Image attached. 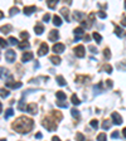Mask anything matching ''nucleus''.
Listing matches in <instances>:
<instances>
[{
	"mask_svg": "<svg viewBox=\"0 0 126 141\" xmlns=\"http://www.w3.org/2000/svg\"><path fill=\"white\" fill-rule=\"evenodd\" d=\"M33 126H34L33 120L27 116H20L13 122V128L19 134H28L29 131H32Z\"/></svg>",
	"mask_w": 126,
	"mask_h": 141,
	"instance_id": "obj_1",
	"label": "nucleus"
},
{
	"mask_svg": "<svg viewBox=\"0 0 126 141\" xmlns=\"http://www.w3.org/2000/svg\"><path fill=\"white\" fill-rule=\"evenodd\" d=\"M57 120L53 118V117H46L43 121H42V125L47 128L48 131H56L57 130Z\"/></svg>",
	"mask_w": 126,
	"mask_h": 141,
	"instance_id": "obj_2",
	"label": "nucleus"
},
{
	"mask_svg": "<svg viewBox=\"0 0 126 141\" xmlns=\"http://www.w3.org/2000/svg\"><path fill=\"white\" fill-rule=\"evenodd\" d=\"M75 50V54L78 57V58H83L85 57V54H86V49L83 46H77V47L73 49Z\"/></svg>",
	"mask_w": 126,
	"mask_h": 141,
	"instance_id": "obj_3",
	"label": "nucleus"
},
{
	"mask_svg": "<svg viewBox=\"0 0 126 141\" xmlns=\"http://www.w3.org/2000/svg\"><path fill=\"white\" fill-rule=\"evenodd\" d=\"M48 50H49V48H48L47 43H42V44H40V47H39V50H38V56H39V57L46 56V54L48 53Z\"/></svg>",
	"mask_w": 126,
	"mask_h": 141,
	"instance_id": "obj_4",
	"label": "nucleus"
},
{
	"mask_svg": "<svg viewBox=\"0 0 126 141\" xmlns=\"http://www.w3.org/2000/svg\"><path fill=\"white\" fill-rule=\"evenodd\" d=\"M25 111L29 112L30 115H37V112H38V106H37L35 103H29L28 106H25Z\"/></svg>",
	"mask_w": 126,
	"mask_h": 141,
	"instance_id": "obj_5",
	"label": "nucleus"
},
{
	"mask_svg": "<svg viewBox=\"0 0 126 141\" xmlns=\"http://www.w3.org/2000/svg\"><path fill=\"white\" fill-rule=\"evenodd\" d=\"M111 118H112V121H113L115 125H121V124H122V117H121L117 112H112Z\"/></svg>",
	"mask_w": 126,
	"mask_h": 141,
	"instance_id": "obj_6",
	"label": "nucleus"
},
{
	"mask_svg": "<svg viewBox=\"0 0 126 141\" xmlns=\"http://www.w3.org/2000/svg\"><path fill=\"white\" fill-rule=\"evenodd\" d=\"M5 58H6V61L9 63H13L14 61H15V58H16V54H15V52L14 50H8L6 52V54H5Z\"/></svg>",
	"mask_w": 126,
	"mask_h": 141,
	"instance_id": "obj_7",
	"label": "nucleus"
},
{
	"mask_svg": "<svg viewBox=\"0 0 126 141\" xmlns=\"http://www.w3.org/2000/svg\"><path fill=\"white\" fill-rule=\"evenodd\" d=\"M12 77L9 69L4 68V67H0V78H4V79H9Z\"/></svg>",
	"mask_w": 126,
	"mask_h": 141,
	"instance_id": "obj_8",
	"label": "nucleus"
},
{
	"mask_svg": "<svg viewBox=\"0 0 126 141\" xmlns=\"http://www.w3.org/2000/svg\"><path fill=\"white\" fill-rule=\"evenodd\" d=\"M23 12H24V14L27 16H30L34 12H37V6H34V5H32V6H25Z\"/></svg>",
	"mask_w": 126,
	"mask_h": 141,
	"instance_id": "obj_9",
	"label": "nucleus"
},
{
	"mask_svg": "<svg viewBox=\"0 0 126 141\" xmlns=\"http://www.w3.org/2000/svg\"><path fill=\"white\" fill-rule=\"evenodd\" d=\"M58 38H59V33H58V30H57V29L50 30V33H49V40L56 42V40H58Z\"/></svg>",
	"mask_w": 126,
	"mask_h": 141,
	"instance_id": "obj_10",
	"label": "nucleus"
},
{
	"mask_svg": "<svg viewBox=\"0 0 126 141\" xmlns=\"http://www.w3.org/2000/svg\"><path fill=\"white\" fill-rule=\"evenodd\" d=\"M6 87L13 88V90L20 88V87H22V82H13V81H9V82H6Z\"/></svg>",
	"mask_w": 126,
	"mask_h": 141,
	"instance_id": "obj_11",
	"label": "nucleus"
},
{
	"mask_svg": "<svg viewBox=\"0 0 126 141\" xmlns=\"http://www.w3.org/2000/svg\"><path fill=\"white\" fill-rule=\"evenodd\" d=\"M52 50H53L54 53H62L63 50H64V44H62V43H57V44L53 46Z\"/></svg>",
	"mask_w": 126,
	"mask_h": 141,
	"instance_id": "obj_12",
	"label": "nucleus"
},
{
	"mask_svg": "<svg viewBox=\"0 0 126 141\" xmlns=\"http://www.w3.org/2000/svg\"><path fill=\"white\" fill-rule=\"evenodd\" d=\"M33 57H34V56H33V53H32V52H27V53H24V54L22 56V61H23L24 63L29 62L30 59H33Z\"/></svg>",
	"mask_w": 126,
	"mask_h": 141,
	"instance_id": "obj_13",
	"label": "nucleus"
},
{
	"mask_svg": "<svg viewBox=\"0 0 126 141\" xmlns=\"http://www.w3.org/2000/svg\"><path fill=\"white\" fill-rule=\"evenodd\" d=\"M61 14L63 15V18L67 20V21H69L71 19H69V9H67V8H62L61 9Z\"/></svg>",
	"mask_w": 126,
	"mask_h": 141,
	"instance_id": "obj_14",
	"label": "nucleus"
},
{
	"mask_svg": "<svg viewBox=\"0 0 126 141\" xmlns=\"http://www.w3.org/2000/svg\"><path fill=\"white\" fill-rule=\"evenodd\" d=\"M34 31H35V34L40 35V34L44 33V27H43L42 24H37V25L34 27Z\"/></svg>",
	"mask_w": 126,
	"mask_h": 141,
	"instance_id": "obj_15",
	"label": "nucleus"
},
{
	"mask_svg": "<svg viewBox=\"0 0 126 141\" xmlns=\"http://www.w3.org/2000/svg\"><path fill=\"white\" fill-rule=\"evenodd\" d=\"M53 24H54L56 27H61V25H62V19L58 15H54L53 16Z\"/></svg>",
	"mask_w": 126,
	"mask_h": 141,
	"instance_id": "obj_16",
	"label": "nucleus"
},
{
	"mask_svg": "<svg viewBox=\"0 0 126 141\" xmlns=\"http://www.w3.org/2000/svg\"><path fill=\"white\" fill-rule=\"evenodd\" d=\"M59 3V0H47V5L50 9H56V5Z\"/></svg>",
	"mask_w": 126,
	"mask_h": 141,
	"instance_id": "obj_17",
	"label": "nucleus"
},
{
	"mask_svg": "<svg viewBox=\"0 0 126 141\" xmlns=\"http://www.w3.org/2000/svg\"><path fill=\"white\" fill-rule=\"evenodd\" d=\"M49 59H50V62L53 63L54 66H58V64H61V58H59V57H57V56H52Z\"/></svg>",
	"mask_w": 126,
	"mask_h": 141,
	"instance_id": "obj_18",
	"label": "nucleus"
},
{
	"mask_svg": "<svg viewBox=\"0 0 126 141\" xmlns=\"http://www.w3.org/2000/svg\"><path fill=\"white\" fill-rule=\"evenodd\" d=\"M71 115H72V116L75 117V120H77V121L81 118V113H79L78 110H76V109H72V110H71Z\"/></svg>",
	"mask_w": 126,
	"mask_h": 141,
	"instance_id": "obj_19",
	"label": "nucleus"
},
{
	"mask_svg": "<svg viewBox=\"0 0 126 141\" xmlns=\"http://www.w3.org/2000/svg\"><path fill=\"white\" fill-rule=\"evenodd\" d=\"M12 30V25L10 24H6V25H3L1 28H0V31L1 33H4V34H6V33H9V31Z\"/></svg>",
	"mask_w": 126,
	"mask_h": 141,
	"instance_id": "obj_20",
	"label": "nucleus"
},
{
	"mask_svg": "<svg viewBox=\"0 0 126 141\" xmlns=\"http://www.w3.org/2000/svg\"><path fill=\"white\" fill-rule=\"evenodd\" d=\"M88 79H90V76H78L77 79H76V82H77V83H79V82H81V83H85V82H87Z\"/></svg>",
	"mask_w": 126,
	"mask_h": 141,
	"instance_id": "obj_21",
	"label": "nucleus"
},
{
	"mask_svg": "<svg viewBox=\"0 0 126 141\" xmlns=\"http://www.w3.org/2000/svg\"><path fill=\"white\" fill-rule=\"evenodd\" d=\"M71 101H72V103L75 105V106H78L79 103H81V101L78 100V97H77V94H72V97H71Z\"/></svg>",
	"mask_w": 126,
	"mask_h": 141,
	"instance_id": "obj_22",
	"label": "nucleus"
},
{
	"mask_svg": "<svg viewBox=\"0 0 126 141\" xmlns=\"http://www.w3.org/2000/svg\"><path fill=\"white\" fill-rule=\"evenodd\" d=\"M19 12H20V9H18L16 6H13V8H10V9H9V15L14 16V15H16Z\"/></svg>",
	"mask_w": 126,
	"mask_h": 141,
	"instance_id": "obj_23",
	"label": "nucleus"
},
{
	"mask_svg": "<svg viewBox=\"0 0 126 141\" xmlns=\"http://www.w3.org/2000/svg\"><path fill=\"white\" fill-rule=\"evenodd\" d=\"M73 33H75V35H76V37H79V38H81V37L83 35V33H85V31H83V28L78 27V28H76V29L73 30Z\"/></svg>",
	"mask_w": 126,
	"mask_h": 141,
	"instance_id": "obj_24",
	"label": "nucleus"
},
{
	"mask_svg": "<svg viewBox=\"0 0 126 141\" xmlns=\"http://www.w3.org/2000/svg\"><path fill=\"white\" fill-rule=\"evenodd\" d=\"M92 38L96 40V43H101V40H102V37H101L97 31H93V33H92Z\"/></svg>",
	"mask_w": 126,
	"mask_h": 141,
	"instance_id": "obj_25",
	"label": "nucleus"
},
{
	"mask_svg": "<svg viewBox=\"0 0 126 141\" xmlns=\"http://www.w3.org/2000/svg\"><path fill=\"white\" fill-rule=\"evenodd\" d=\"M13 115H14V110H13L12 107H9V109L6 110V112H5V120H9Z\"/></svg>",
	"mask_w": 126,
	"mask_h": 141,
	"instance_id": "obj_26",
	"label": "nucleus"
},
{
	"mask_svg": "<svg viewBox=\"0 0 126 141\" xmlns=\"http://www.w3.org/2000/svg\"><path fill=\"white\" fill-rule=\"evenodd\" d=\"M57 106H58V107H62V109H67V107H68V103H67L64 100H58V101H57Z\"/></svg>",
	"mask_w": 126,
	"mask_h": 141,
	"instance_id": "obj_27",
	"label": "nucleus"
},
{
	"mask_svg": "<svg viewBox=\"0 0 126 141\" xmlns=\"http://www.w3.org/2000/svg\"><path fill=\"white\" fill-rule=\"evenodd\" d=\"M9 94H10V91H9V90H5V88H0V96H1L3 98H6Z\"/></svg>",
	"mask_w": 126,
	"mask_h": 141,
	"instance_id": "obj_28",
	"label": "nucleus"
},
{
	"mask_svg": "<svg viewBox=\"0 0 126 141\" xmlns=\"http://www.w3.org/2000/svg\"><path fill=\"white\" fill-rule=\"evenodd\" d=\"M28 48H30V44H29V42L25 39L23 43H20L19 44V49H28Z\"/></svg>",
	"mask_w": 126,
	"mask_h": 141,
	"instance_id": "obj_29",
	"label": "nucleus"
},
{
	"mask_svg": "<svg viewBox=\"0 0 126 141\" xmlns=\"http://www.w3.org/2000/svg\"><path fill=\"white\" fill-rule=\"evenodd\" d=\"M52 115L57 118V121H61V120L63 118V115L59 112V111H53V112H52Z\"/></svg>",
	"mask_w": 126,
	"mask_h": 141,
	"instance_id": "obj_30",
	"label": "nucleus"
},
{
	"mask_svg": "<svg viewBox=\"0 0 126 141\" xmlns=\"http://www.w3.org/2000/svg\"><path fill=\"white\" fill-rule=\"evenodd\" d=\"M57 83H58L59 86H62V87H64V86L67 84V82L64 81V78H63L62 76H57Z\"/></svg>",
	"mask_w": 126,
	"mask_h": 141,
	"instance_id": "obj_31",
	"label": "nucleus"
},
{
	"mask_svg": "<svg viewBox=\"0 0 126 141\" xmlns=\"http://www.w3.org/2000/svg\"><path fill=\"white\" fill-rule=\"evenodd\" d=\"M18 109L20 111H25V105H24V97L20 100V102L18 103Z\"/></svg>",
	"mask_w": 126,
	"mask_h": 141,
	"instance_id": "obj_32",
	"label": "nucleus"
},
{
	"mask_svg": "<svg viewBox=\"0 0 126 141\" xmlns=\"http://www.w3.org/2000/svg\"><path fill=\"white\" fill-rule=\"evenodd\" d=\"M103 56H105V59H110L111 58V52H110L109 48L103 49Z\"/></svg>",
	"mask_w": 126,
	"mask_h": 141,
	"instance_id": "obj_33",
	"label": "nucleus"
},
{
	"mask_svg": "<svg viewBox=\"0 0 126 141\" xmlns=\"http://www.w3.org/2000/svg\"><path fill=\"white\" fill-rule=\"evenodd\" d=\"M102 69H105V72H107V73H112V67H111L110 64H103L102 66Z\"/></svg>",
	"mask_w": 126,
	"mask_h": 141,
	"instance_id": "obj_34",
	"label": "nucleus"
},
{
	"mask_svg": "<svg viewBox=\"0 0 126 141\" xmlns=\"http://www.w3.org/2000/svg\"><path fill=\"white\" fill-rule=\"evenodd\" d=\"M82 18H83V14H82V13H79V12H75V19H76V20L81 21V20H83Z\"/></svg>",
	"mask_w": 126,
	"mask_h": 141,
	"instance_id": "obj_35",
	"label": "nucleus"
},
{
	"mask_svg": "<svg viewBox=\"0 0 126 141\" xmlns=\"http://www.w3.org/2000/svg\"><path fill=\"white\" fill-rule=\"evenodd\" d=\"M110 126H111V121H110V120H105V121H103V124H102V128H103V130H107Z\"/></svg>",
	"mask_w": 126,
	"mask_h": 141,
	"instance_id": "obj_36",
	"label": "nucleus"
},
{
	"mask_svg": "<svg viewBox=\"0 0 126 141\" xmlns=\"http://www.w3.org/2000/svg\"><path fill=\"white\" fill-rule=\"evenodd\" d=\"M115 33H116V35H117L119 38L122 37V29H121L120 27H115Z\"/></svg>",
	"mask_w": 126,
	"mask_h": 141,
	"instance_id": "obj_37",
	"label": "nucleus"
},
{
	"mask_svg": "<svg viewBox=\"0 0 126 141\" xmlns=\"http://www.w3.org/2000/svg\"><path fill=\"white\" fill-rule=\"evenodd\" d=\"M8 47V42L4 38H0V48H6Z\"/></svg>",
	"mask_w": 126,
	"mask_h": 141,
	"instance_id": "obj_38",
	"label": "nucleus"
},
{
	"mask_svg": "<svg viewBox=\"0 0 126 141\" xmlns=\"http://www.w3.org/2000/svg\"><path fill=\"white\" fill-rule=\"evenodd\" d=\"M56 96H57L59 100H66V93H64V92H61V91H58V92L56 93Z\"/></svg>",
	"mask_w": 126,
	"mask_h": 141,
	"instance_id": "obj_39",
	"label": "nucleus"
},
{
	"mask_svg": "<svg viewBox=\"0 0 126 141\" xmlns=\"http://www.w3.org/2000/svg\"><path fill=\"white\" fill-rule=\"evenodd\" d=\"M20 38L24 39V40L28 39V38H29V33H28V31H22V33H20Z\"/></svg>",
	"mask_w": 126,
	"mask_h": 141,
	"instance_id": "obj_40",
	"label": "nucleus"
},
{
	"mask_svg": "<svg viewBox=\"0 0 126 141\" xmlns=\"http://www.w3.org/2000/svg\"><path fill=\"white\" fill-rule=\"evenodd\" d=\"M9 43H10L12 46H16V44H18V39L14 38V37H10V38H9Z\"/></svg>",
	"mask_w": 126,
	"mask_h": 141,
	"instance_id": "obj_41",
	"label": "nucleus"
},
{
	"mask_svg": "<svg viewBox=\"0 0 126 141\" xmlns=\"http://www.w3.org/2000/svg\"><path fill=\"white\" fill-rule=\"evenodd\" d=\"M117 66H119V68H122V71H126V62L125 61H122L121 63H119Z\"/></svg>",
	"mask_w": 126,
	"mask_h": 141,
	"instance_id": "obj_42",
	"label": "nucleus"
},
{
	"mask_svg": "<svg viewBox=\"0 0 126 141\" xmlns=\"http://www.w3.org/2000/svg\"><path fill=\"white\" fill-rule=\"evenodd\" d=\"M120 136V132L119 131H113L112 134H111V139H116V137H119Z\"/></svg>",
	"mask_w": 126,
	"mask_h": 141,
	"instance_id": "obj_43",
	"label": "nucleus"
},
{
	"mask_svg": "<svg viewBox=\"0 0 126 141\" xmlns=\"http://www.w3.org/2000/svg\"><path fill=\"white\" fill-rule=\"evenodd\" d=\"M91 126H92L93 128H97V127H98V121H97V120H92V121H91Z\"/></svg>",
	"mask_w": 126,
	"mask_h": 141,
	"instance_id": "obj_44",
	"label": "nucleus"
},
{
	"mask_svg": "<svg viewBox=\"0 0 126 141\" xmlns=\"http://www.w3.org/2000/svg\"><path fill=\"white\" fill-rule=\"evenodd\" d=\"M97 139L100 141H105L106 140V135H105V134H100V135L97 136Z\"/></svg>",
	"mask_w": 126,
	"mask_h": 141,
	"instance_id": "obj_45",
	"label": "nucleus"
},
{
	"mask_svg": "<svg viewBox=\"0 0 126 141\" xmlns=\"http://www.w3.org/2000/svg\"><path fill=\"white\" fill-rule=\"evenodd\" d=\"M76 139H77V140H85V135H82L81 132H78V134L76 135Z\"/></svg>",
	"mask_w": 126,
	"mask_h": 141,
	"instance_id": "obj_46",
	"label": "nucleus"
},
{
	"mask_svg": "<svg viewBox=\"0 0 126 141\" xmlns=\"http://www.w3.org/2000/svg\"><path fill=\"white\" fill-rule=\"evenodd\" d=\"M49 20H50V15H49V14H44V16H43V21L47 23V21H49Z\"/></svg>",
	"mask_w": 126,
	"mask_h": 141,
	"instance_id": "obj_47",
	"label": "nucleus"
},
{
	"mask_svg": "<svg viewBox=\"0 0 126 141\" xmlns=\"http://www.w3.org/2000/svg\"><path fill=\"white\" fill-rule=\"evenodd\" d=\"M98 16H100V18H102V19H105V18H106V13H105V12H102V10H100V12H98Z\"/></svg>",
	"mask_w": 126,
	"mask_h": 141,
	"instance_id": "obj_48",
	"label": "nucleus"
},
{
	"mask_svg": "<svg viewBox=\"0 0 126 141\" xmlns=\"http://www.w3.org/2000/svg\"><path fill=\"white\" fill-rule=\"evenodd\" d=\"M88 19H90V21H91V24H92V23L94 21V14L93 13H91V14L88 15Z\"/></svg>",
	"mask_w": 126,
	"mask_h": 141,
	"instance_id": "obj_49",
	"label": "nucleus"
},
{
	"mask_svg": "<svg viewBox=\"0 0 126 141\" xmlns=\"http://www.w3.org/2000/svg\"><path fill=\"white\" fill-rule=\"evenodd\" d=\"M106 84H107V87H109V88L113 86V83H112V81H111V79H107V82H106Z\"/></svg>",
	"mask_w": 126,
	"mask_h": 141,
	"instance_id": "obj_50",
	"label": "nucleus"
},
{
	"mask_svg": "<svg viewBox=\"0 0 126 141\" xmlns=\"http://www.w3.org/2000/svg\"><path fill=\"white\" fill-rule=\"evenodd\" d=\"M42 137H43V135H42L40 132H37V134H35V139H42Z\"/></svg>",
	"mask_w": 126,
	"mask_h": 141,
	"instance_id": "obj_51",
	"label": "nucleus"
},
{
	"mask_svg": "<svg viewBox=\"0 0 126 141\" xmlns=\"http://www.w3.org/2000/svg\"><path fill=\"white\" fill-rule=\"evenodd\" d=\"M90 50H91L92 53H97V48L96 47H90Z\"/></svg>",
	"mask_w": 126,
	"mask_h": 141,
	"instance_id": "obj_52",
	"label": "nucleus"
},
{
	"mask_svg": "<svg viewBox=\"0 0 126 141\" xmlns=\"http://www.w3.org/2000/svg\"><path fill=\"white\" fill-rule=\"evenodd\" d=\"M121 25H122V27H126V16L121 20Z\"/></svg>",
	"mask_w": 126,
	"mask_h": 141,
	"instance_id": "obj_53",
	"label": "nucleus"
},
{
	"mask_svg": "<svg viewBox=\"0 0 126 141\" xmlns=\"http://www.w3.org/2000/svg\"><path fill=\"white\" fill-rule=\"evenodd\" d=\"M85 40H86V42H90V40H91V37H90V35H86V37H85Z\"/></svg>",
	"mask_w": 126,
	"mask_h": 141,
	"instance_id": "obj_54",
	"label": "nucleus"
},
{
	"mask_svg": "<svg viewBox=\"0 0 126 141\" xmlns=\"http://www.w3.org/2000/svg\"><path fill=\"white\" fill-rule=\"evenodd\" d=\"M52 140H53V141H58V140H59V137H58V136H53V139H52Z\"/></svg>",
	"mask_w": 126,
	"mask_h": 141,
	"instance_id": "obj_55",
	"label": "nucleus"
},
{
	"mask_svg": "<svg viewBox=\"0 0 126 141\" xmlns=\"http://www.w3.org/2000/svg\"><path fill=\"white\" fill-rule=\"evenodd\" d=\"M66 4H72V0H63Z\"/></svg>",
	"mask_w": 126,
	"mask_h": 141,
	"instance_id": "obj_56",
	"label": "nucleus"
},
{
	"mask_svg": "<svg viewBox=\"0 0 126 141\" xmlns=\"http://www.w3.org/2000/svg\"><path fill=\"white\" fill-rule=\"evenodd\" d=\"M34 67H35V69H38V68H39V63L35 62V66H34Z\"/></svg>",
	"mask_w": 126,
	"mask_h": 141,
	"instance_id": "obj_57",
	"label": "nucleus"
},
{
	"mask_svg": "<svg viewBox=\"0 0 126 141\" xmlns=\"http://www.w3.org/2000/svg\"><path fill=\"white\" fill-rule=\"evenodd\" d=\"M3 18H4V13L0 10V19H3Z\"/></svg>",
	"mask_w": 126,
	"mask_h": 141,
	"instance_id": "obj_58",
	"label": "nucleus"
},
{
	"mask_svg": "<svg viewBox=\"0 0 126 141\" xmlns=\"http://www.w3.org/2000/svg\"><path fill=\"white\" fill-rule=\"evenodd\" d=\"M122 134H124V137H125V139H126V127H125V128H124V131H122Z\"/></svg>",
	"mask_w": 126,
	"mask_h": 141,
	"instance_id": "obj_59",
	"label": "nucleus"
},
{
	"mask_svg": "<svg viewBox=\"0 0 126 141\" xmlns=\"http://www.w3.org/2000/svg\"><path fill=\"white\" fill-rule=\"evenodd\" d=\"M1 111H3V105L0 103V113H1Z\"/></svg>",
	"mask_w": 126,
	"mask_h": 141,
	"instance_id": "obj_60",
	"label": "nucleus"
},
{
	"mask_svg": "<svg viewBox=\"0 0 126 141\" xmlns=\"http://www.w3.org/2000/svg\"><path fill=\"white\" fill-rule=\"evenodd\" d=\"M125 10H126V0H125Z\"/></svg>",
	"mask_w": 126,
	"mask_h": 141,
	"instance_id": "obj_61",
	"label": "nucleus"
}]
</instances>
